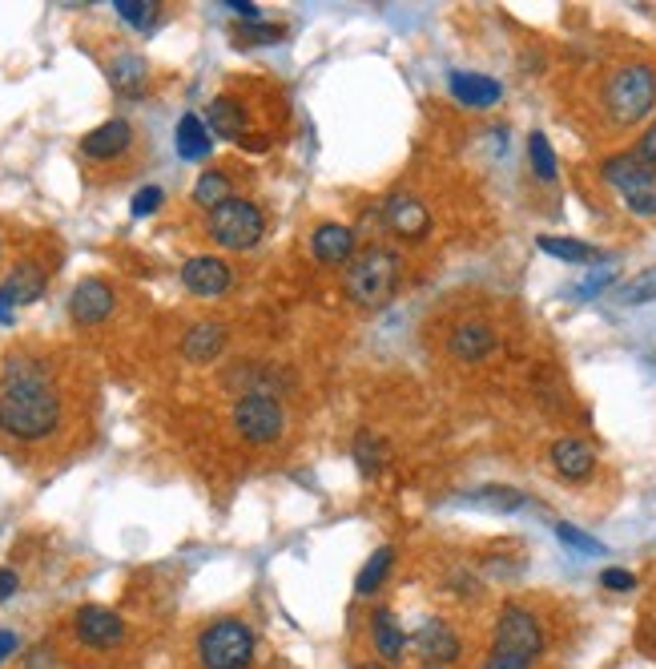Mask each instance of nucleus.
Returning a JSON list of instances; mask_svg holds the SVG:
<instances>
[{
  "instance_id": "nucleus-15",
  "label": "nucleus",
  "mask_w": 656,
  "mask_h": 669,
  "mask_svg": "<svg viewBox=\"0 0 656 669\" xmlns=\"http://www.w3.org/2000/svg\"><path fill=\"white\" fill-rule=\"evenodd\" d=\"M181 282H186V290L198 295V299H218V295L230 290V267L214 255H194L186 267H181Z\"/></svg>"
},
{
  "instance_id": "nucleus-10",
  "label": "nucleus",
  "mask_w": 656,
  "mask_h": 669,
  "mask_svg": "<svg viewBox=\"0 0 656 669\" xmlns=\"http://www.w3.org/2000/svg\"><path fill=\"white\" fill-rule=\"evenodd\" d=\"M49 287V275L37 263H21V267H12V275L0 282V323H12V315L17 307L24 302H37L45 295Z\"/></svg>"
},
{
  "instance_id": "nucleus-29",
  "label": "nucleus",
  "mask_w": 656,
  "mask_h": 669,
  "mask_svg": "<svg viewBox=\"0 0 656 669\" xmlns=\"http://www.w3.org/2000/svg\"><path fill=\"white\" fill-rule=\"evenodd\" d=\"M528 157H532V169L540 178L556 182V154H552V145L540 130H532V137H528Z\"/></svg>"
},
{
  "instance_id": "nucleus-40",
  "label": "nucleus",
  "mask_w": 656,
  "mask_h": 669,
  "mask_svg": "<svg viewBox=\"0 0 656 669\" xmlns=\"http://www.w3.org/2000/svg\"><path fill=\"white\" fill-rule=\"evenodd\" d=\"M17 649H21V637L12 634V629H0V661H9Z\"/></svg>"
},
{
  "instance_id": "nucleus-34",
  "label": "nucleus",
  "mask_w": 656,
  "mask_h": 669,
  "mask_svg": "<svg viewBox=\"0 0 656 669\" xmlns=\"http://www.w3.org/2000/svg\"><path fill=\"white\" fill-rule=\"evenodd\" d=\"M556 536L564 541V545H572V548H580V553H604V545L596 541V536H589V533H580V528H572V525H556Z\"/></svg>"
},
{
  "instance_id": "nucleus-7",
  "label": "nucleus",
  "mask_w": 656,
  "mask_h": 669,
  "mask_svg": "<svg viewBox=\"0 0 656 669\" xmlns=\"http://www.w3.org/2000/svg\"><path fill=\"white\" fill-rule=\"evenodd\" d=\"M206 230L226 250H250V246H258L262 230H267V218H262V210L250 198H230L218 210H210Z\"/></svg>"
},
{
  "instance_id": "nucleus-44",
  "label": "nucleus",
  "mask_w": 656,
  "mask_h": 669,
  "mask_svg": "<svg viewBox=\"0 0 656 669\" xmlns=\"http://www.w3.org/2000/svg\"><path fill=\"white\" fill-rule=\"evenodd\" d=\"M419 669H444V666H419Z\"/></svg>"
},
{
  "instance_id": "nucleus-26",
  "label": "nucleus",
  "mask_w": 656,
  "mask_h": 669,
  "mask_svg": "<svg viewBox=\"0 0 656 669\" xmlns=\"http://www.w3.org/2000/svg\"><path fill=\"white\" fill-rule=\"evenodd\" d=\"M230 198H235V191H230V178H226L222 169H206V174L194 182V202L206 206V210H218V206Z\"/></svg>"
},
{
  "instance_id": "nucleus-9",
  "label": "nucleus",
  "mask_w": 656,
  "mask_h": 669,
  "mask_svg": "<svg viewBox=\"0 0 656 669\" xmlns=\"http://www.w3.org/2000/svg\"><path fill=\"white\" fill-rule=\"evenodd\" d=\"M412 653H419L423 666H451L464 658V637L456 634V625L444 617H427L412 637Z\"/></svg>"
},
{
  "instance_id": "nucleus-30",
  "label": "nucleus",
  "mask_w": 656,
  "mask_h": 669,
  "mask_svg": "<svg viewBox=\"0 0 656 669\" xmlns=\"http://www.w3.org/2000/svg\"><path fill=\"white\" fill-rule=\"evenodd\" d=\"M656 299V267L641 270L636 279H628L621 287V302L624 307H641V302H653Z\"/></svg>"
},
{
  "instance_id": "nucleus-11",
  "label": "nucleus",
  "mask_w": 656,
  "mask_h": 669,
  "mask_svg": "<svg viewBox=\"0 0 656 669\" xmlns=\"http://www.w3.org/2000/svg\"><path fill=\"white\" fill-rule=\"evenodd\" d=\"M73 634L90 649H113L125 637V621L105 605H81L73 614Z\"/></svg>"
},
{
  "instance_id": "nucleus-45",
  "label": "nucleus",
  "mask_w": 656,
  "mask_h": 669,
  "mask_svg": "<svg viewBox=\"0 0 656 669\" xmlns=\"http://www.w3.org/2000/svg\"><path fill=\"white\" fill-rule=\"evenodd\" d=\"M653 637H656V629H653Z\"/></svg>"
},
{
  "instance_id": "nucleus-42",
  "label": "nucleus",
  "mask_w": 656,
  "mask_h": 669,
  "mask_svg": "<svg viewBox=\"0 0 656 669\" xmlns=\"http://www.w3.org/2000/svg\"><path fill=\"white\" fill-rule=\"evenodd\" d=\"M636 154H641V157H645V162H653V166H656V125H653V130H648L645 137H641V145H636Z\"/></svg>"
},
{
  "instance_id": "nucleus-36",
  "label": "nucleus",
  "mask_w": 656,
  "mask_h": 669,
  "mask_svg": "<svg viewBox=\"0 0 656 669\" xmlns=\"http://www.w3.org/2000/svg\"><path fill=\"white\" fill-rule=\"evenodd\" d=\"M601 585H604V589H612V593H628V589H636V577L628 569H604Z\"/></svg>"
},
{
  "instance_id": "nucleus-1",
  "label": "nucleus",
  "mask_w": 656,
  "mask_h": 669,
  "mask_svg": "<svg viewBox=\"0 0 656 669\" xmlns=\"http://www.w3.org/2000/svg\"><path fill=\"white\" fill-rule=\"evenodd\" d=\"M61 428V395L33 356H9L0 375V432L37 444Z\"/></svg>"
},
{
  "instance_id": "nucleus-43",
  "label": "nucleus",
  "mask_w": 656,
  "mask_h": 669,
  "mask_svg": "<svg viewBox=\"0 0 656 669\" xmlns=\"http://www.w3.org/2000/svg\"><path fill=\"white\" fill-rule=\"evenodd\" d=\"M346 669H391V666H383V661H355V666H346Z\"/></svg>"
},
{
  "instance_id": "nucleus-14",
  "label": "nucleus",
  "mask_w": 656,
  "mask_h": 669,
  "mask_svg": "<svg viewBox=\"0 0 656 669\" xmlns=\"http://www.w3.org/2000/svg\"><path fill=\"white\" fill-rule=\"evenodd\" d=\"M496 351V331H491L483 319H459L451 331H447V356L459 359V363H479Z\"/></svg>"
},
{
  "instance_id": "nucleus-35",
  "label": "nucleus",
  "mask_w": 656,
  "mask_h": 669,
  "mask_svg": "<svg viewBox=\"0 0 656 669\" xmlns=\"http://www.w3.org/2000/svg\"><path fill=\"white\" fill-rule=\"evenodd\" d=\"M612 279H616V270H612V267H604V270H592L589 279H584V282H580V287H576V295H580V299H592V295H596V290H604V287H608Z\"/></svg>"
},
{
  "instance_id": "nucleus-25",
  "label": "nucleus",
  "mask_w": 656,
  "mask_h": 669,
  "mask_svg": "<svg viewBox=\"0 0 656 669\" xmlns=\"http://www.w3.org/2000/svg\"><path fill=\"white\" fill-rule=\"evenodd\" d=\"M391 565H395V548L383 545L375 557H371L363 569H358V577H355V593H358V597H371L375 589H383V580H387Z\"/></svg>"
},
{
  "instance_id": "nucleus-17",
  "label": "nucleus",
  "mask_w": 656,
  "mask_h": 669,
  "mask_svg": "<svg viewBox=\"0 0 656 669\" xmlns=\"http://www.w3.org/2000/svg\"><path fill=\"white\" fill-rule=\"evenodd\" d=\"M129 145H134V125L125 117H113V122L97 125L93 134L81 137V154L93 157V162H110V157H122Z\"/></svg>"
},
{
  "instance_id": "nucleus-20",
  "label": "nucleus",
  "mask_w": 656,
  "mask_h": 669,
  "mask_svg": "<svg viewBox=\"0 0 656 669\" xmlns=\"http://www.w3.org/2000/svg\"><path fill=\"white\" fill-rule=\"evenodd\" d=\"M552 469L564 480H572V484H580V480H589L596 472V452L580 435H564V440L552 444Z\"/></svg>"
},
{
  "instance_id": "nucleus-12",
  "label": "nucleus",
  "mask_w": 656,
  "mask_h": 669,
  "mask_svg": "<svg viewBox=\"0 0 656 669\" xmlns=\"http://www.w3.org/2000/svg\"><path fill=\"white\" fill-rule=\"evenodd\" d=\"M113 307H117V295H113V287L105 279H85L69 295V315H73V323L81 327L105 323L113 315Z\"/></svg>"
},
{
  "instance_id": "nucleus-23",
  "label": "nucleus",
  "mask_w": 656,
  "mask_h": 669,
  "mask_svg": "<svg viewBox=\"0 0 656 669\" xmlns=\"http://www.w3.org/2000/svg\"><path fill=\"white\" fill-rule=\"evenodd\" d=\"M214 145V134L206 130V122H201L198 113H186L178 122V154L181 157H206Z\"/></svg>"
},
{
  "instance_id": "nucleus-18",
  "label": "nucleus",
  "mask_w": 656,
  "mask_h": 669,
  "mask_svg": "<svg viewBox=\"0 0 656 669\" xmlns=\"http://www.w3.org/2000/svg\"><path fill=\"white\" fill-rule=\"evenodd\" d=\"M311 250H314V258H319L323 267H343V263H351V258L358 255V250H355V230H351V226H343V223L319 226V230H314V238H311Z\"/></svg>"
},
{
  "instance_id": "nucleus-16",
  "label": "nucleus",
  "mask_w": 656,
  "mask_h": 669,
  "mask_svg": "<svg viewBox=\"0 0 656 669\" xmlns=\"http://www.w3.org/2000/svg\"><path fill=\"white\" fill-rule=\"evenodd\" d=\"M447 90L459 105H468V110H491L496 101L503 97V85L496 78H483V73H468V69H456L451 78H447Z\"/></svg>"
},
{
  "instance_id": "nucleus-33",
  "label": "nucleus",
  "mask_w": 656,
  "mask_h": 669,
  "mask_svg": "<svg viewBox=\"0 0 656 669\" xmlns=\"http://www.w3.org/2000/svg\"><path fill=\"white\" fill-rule=\"evenodd\" d=\"M282 37V29L274 24H238V45H274Z\"/></svg>"
},
{
  "instance_id": "nucleus-28",
  "label": "nucleus",
  "mask_w": 656,
  "mask_h": 669,
  "mask_svg": "<svg viewBox=\"0 0 656 669\" xmlns=\"http://www.w3.org/2000/svg\"><path fill=\"white\" fill-rule=\"evenodd\" d=\"M468 504H483V508H496V513H516L523 508V492L508 488V484H488V488H476L464 496Z\"/></svg>"
},
{
  "instance_id": "nucleus-6",
  "label": "nucleus",
  "mask_w": 656,
  "mask_h": 669,
  "mask_svg": "<svg viewBox=\"0 0 656 669\" xmlns=\"http://www.w3.org/2000/svg\"><path fill=\"white\" fill-rule=\"evenodd\" d=\"M544 625L540 617L520 601H508L500 605V614H496V625H491V649H500V653H512V658H523V661H535L544 653Z\"/></svg>"
},
{
  "instance_id": "nucleus-41",
  "label": "nucleus",
  "mask_w": 656,
  "mask_h": 669,
  "mask_svg": "<svg viewBox=\"0 0 656 669\" xmlns=\"http://www.w3.org/2000/svg\"><path fill=\"white\" fill-rule=\"evenodd\" d=\"M17 589H21V577H17L12 569H0V601H9Z\"/></svg>"
},
{
  "instance_id": "nucleus-3",
  "label": "nucleus",
  "mask_w": 656,
  "mask_h": 669,
  "mask_svg": "<svg viewBox=\"0 0 656 669\" xmlns=\"http://www.w3.org/2000/svg\"><path fill=\"white\" fill-rule=\"evenodd\" d=\"M403 279V263L391 246H367L358 250L351 263H346L343 287L351 295V302L358 307H383V302L395 299Z\"/></svg>"
},
{
  "instance_id": "nucleus-22",
  "label": "nucleus",
  "mask_w": 656,
  "mask_h": 669,
  "mask_svg": "<svg viewBox=\"0 0 656 669\" xmlns=\"http://www.w3.org/2000/svg\"><path fill=\"white\" fill-rule=\"evenodd\" d=\"M222 347H226L222 323H194L186 339H181V351H186V359H194V363H210V359H218Z\"/></svg>"
},
{
  "instance_id": "nucleus-37",
  "label": "nucleus",
  "mask_w": 656,
  "mask_h": 669,
  "mask_svg": "<svg viewBox=\"0 0 656 669\" xmlns=\"http://www.w3.org/2000/svg\"><path fill=\"white\" fill-rule=\"evenodd\" d=\"M479 669H532V661H523V658H512V653H500V649H491Z\"/></svg>"
},
{
  "instance_id": "nucleus-31",
  "label": "nucleus",
  "mask_w": 656,
  "mask_h": 669,
  "mask_svg": "<svg viewBox=\"0 0 656 669\" xmlns=\"http://www.w3.org/2000/svg\"><path fill=\"white\" fill-rule=\"evenodd\" d=\"M110 78H113L117 90H137V85L145 81V61L142 56H117L113 69H110Z\"/></svg>"
},
{
  "instance_id": "nucleus-5",
  "label": "nucleus",
  "mask_w": 656,
  "mask_h": 669,
  "mask_svg": "<svg viewBox=\"0 0 656 669\" xmlns=\"http://www.w3.org/2000/svg\"><path fill=\"white\" fill-rule=\"evenodd\" d=\"M254 629L238 617H222L201 629L198 637V661L201 669H250L254 661Z\"/></svg>"
},
{
  "instance_id": "nucleus-27",
  "label": "nucleus",
  "mask_w": 656,
  "mask_h": 669,
  "mask_svg": "<svg viewBox=\"0 0 656 669\" xmlns=\"http://www.w3.org/2000/svg\"><path fill=\"white\" fill-rule=\"evenodd\" d=\"M535 246H540L544 255L560 258V263H580V267H584V263H596V258H601V250H596V246L576 243V238H552V235H544Z\"/></svg>"
},
{
  "instance_id": "nucleus-38",
  "label": "nucleus",
  "mask_w": 656,
  "mask_h": 669,
  "mask_svg": "<svg viewBox=\"0 0 656 669\" xmlns=\"http://www.w3.org/2000/svg\"><path fill=\"white\" fill-rule=\"evenodd\" d=\"M157 206H162V191H157V186H145V191L134 198V214H137V218H142V214H154Z\"/></svg>"
},
{
  "instance_id": "nucleus-13",
  "label": "nucleus",
  "mask_w": 656,
  "mask_h": 669,
  "mask_svg": "<svg viewBox=\"0 0 656 669\" xmlns=\"http://www.w3.org/2000/svg\"><path fill=\"white\" fill-rule=\"evenodd\" d=\"M383 223L399 238H407V243H419V238H427V230H431V210H427L415 194H391V198L383 202Z\"/></svg>"
},
{
  "instance_id": "nucleus-24",
  "label": "nucleus",
  "mask_w": 656,
  "mask_h": 669,
  "mask_svg": "<svg viewBox=\"0 0 656 669\" xmlns=\"http://www.w3.org/2000/svg\"><path fill=\"white\" fill-rule=\"evenodd\" d=\"M351 452H355L358 472H363L367 480H375L378 472H383V464H387V444H383L375 432H367V428L355 435V447H351Z\"/></svg>"
},
{
  "instance_id": "nucleus-32",
  "label": "nucleus",
  "mask_w": 656,
  "mask_h": 669,
  "mask_svg": "<svg viewBox=\"0 0 656 669\" xmlns=\"http://www.w3.org/2000/svg\"><path fill=\"white\" fill-rule=\"evenodd\" d=\"M117 12H122L125 21L134 24V29H154L157 17H162V9L157 4H149V0H117Z\"/></svg>"
},
{
  "instance_id": "nucleus-4",
  "label": "nucleus",
  "mask_w": 656,
  "mask_h": 669,
  "mask_svg": "<svg viewBox=\"0 0 656 669\" xmlns=\"http://www.w3.org/2000/svg\"><path fill=\"white\" fill-rule=\"evenodd\" d=\"M604 182L612 191L621 194L624 206L641 218H656V166L645 162L636 150H624V154H612L601 166Z\"/></svg>"
},
{
  "instance_id": "nucleus-19",
  "label": "nucleus",
  "mask_w": 656,
  "mask_h": 669,
  "mask_svg": "<svg viewBox=\"0 0 656 669\" xmlns=\"http://www.w3.org/2000/svg\"><path fill=\"white\" fill-rule=\"evenodd\" d=\"M371 646H375V658L383 661V666H395V661L407 653L412 637L403 634V625L395 621L391 609H375V614H371Z\"/></svg>"
},
{
  "instance_id": "nucleus-21",
  "label": "nucleus",
  "mask_w": 656,
  "mask_h": 669,
  "mask_svg": "<svg viewBox=\"0 0 656 669\" xmlns=\"http://www.w3.org/2000/svg\"><path fill=\"white\" fill-rule=\"evenodd\" d=\"M206 130L214 137H226V142H238L246 134V113L235 97H214L210 110H206Z\"/></svg>"
},
{
  "instance_id": "nucleus-39",
  "label": "nucleus",
  "mask_w": 656,
  "mask_h": 669,
  "mask_svg": "<svg viewBox=\"0 0 656 669\" xmlns=\"http://www.w3.org/2000/svg\"><path fill=\"white\" fill-rule=\"evenodd\" d=\"M226 9L238 12V17H246V24H254L262 12H258V4H250V0H226Z\"/></svg>"
},
{
  "instance_id": "nucleus-8",
  "label": "nucleus",
  "mask_w": 656,
  "mask_h": 669,
  "mask_svg": "<svg viewBox=\"0 0 656 669\" xmlns=\"http://www.w3.org/2000/svg\"><path fill=\"white\" fill-rule=\"evenodd\" d=\"M235 428L250 444H274L287 432V412L282 403L267 391H250L235 403Z\"/></svg>"
},
{
  "instance_id": "nucleus-2",
  "label": "nucleus",
  "mask_w": 656,
  "mask_h": 669,
  "mask_svg": "<svg viewBox=\"0 0 656 669\" xmlns=\"http://www.w3.org/2000/svg\"><path fill=\"white\" fill-rule=\"evenodd\" d=\"M601 110L616 130H628V125L645 122L648 113L656 110V69L645 65V61L616 65L608 78H604Z\"/></svg>"
}]
</instances>
